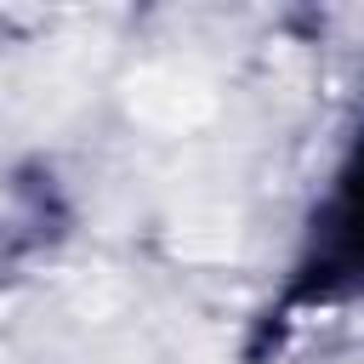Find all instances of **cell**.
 <instances>
[{"instance_id":"obj_1","label":"cell","mask_w":364,"mask_h":364,"mask_svg":"<svg viewBox=\"0 0 364 364\" xmlns=\"http://www.w3.org/2000/svg\"><path fill=\"white\" fill-rule=\"evenodd\" d=\"M358 301H364V114L318 171V188L279 267V290L262 313V330L279 336L290 324L330 318Z\"/></svg>"}]
</instances>
